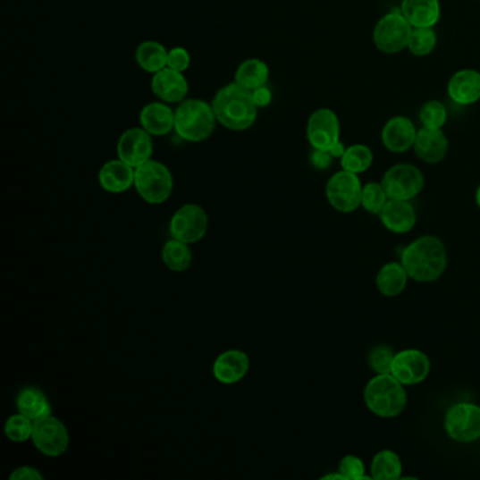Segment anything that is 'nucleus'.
Returning a JSON list of instances; mask_svg holds the SVG:
<instances>
[{
	"label": "nucleus",
	"mask_w": 480,
	"mask_h": 480,
	"mask_svg": "<svg viewBox=\"0 0 480 480\" xmlns=\"http://www.w3.org/2000/svg\"><path fill=\"white\" fill-rule=\"evenodd\" d=\"M400 262L410 279L431 283L444 275L448 266L447 247L435 235H423L401 251Z\"/></svg>",
	"instance_id": "nucleus-1"
},
{
	"label": "nucleus",
	"mask_w": 480,
	"mask_h": 480,
	"mask_svg": "<svg viewBox=\"0 0 480 480\" xmlns=\"http://www.w3.org/2000/svg\"><path fill=\"white\" fill-rule=\"evenodd\" d=\"M217 123L232 131H246L258 117V106L252 99L251 90L237 82L229 83L215 93L212 102Z\"/></svg>",
	"instance_id": "nucleus-2"
},
{
	"label": "nucleus",
	"mask_w": 480,
	"mask_h": 480,
	"mask_svg": "<svg viewBox=\"0 0 480 480\" xmlns=\"http://www.w3.org/2000/svg\"><path fill=\"white\" fill-rule=\"evenodd\" d=\"M364 401L376 417H399L408 406V392L393 375L376 374L365 386Z\"/></svg>",
	"instance_id": "nucleus-3"
},
{
	"label": "nucleus",
	"mask_w": 480,
	"mask_h": 480,
	"mask_svg": "<svg viewBox=\"0 0 480 480\" xmlns=\"http://www.w3.org/2000/svg\"><path fill=\"white\" fill-rule=\"evenodd\" d=\"M215 119L212 103L185 99L175 110V131L188 143H202L215 133Z\"/></svg>",
	"instance_id": "nucleus-4"
},
{
	"label": "nucleus",
	"mask_w": 480,
	"mask_h": 480,
	"mask_svg": "<svg viewBox=\"0 0 480 480\" xmlns=\"http://www.w3.org/2000/svg\"><path fill=\"white\" fill-rule=\"evenodd\" d=\"M134 188L144 202L148 205H163L173 192V176L168 166L149 159L136 168Z\"/></svg>",
	"instance_id": "nucleus-5"
},
{
	"label": "nucleus",
	"mask_w": 480,
	"mask_h": 480,
	"mask_svg": "<svg viewBox=\"0 0 480 480\" xmlns=\"http://www.w3.org/2000/svg\"><path fill=\"white\" fill-rule=\"evenodd\" d=\"M411 30L413 27L406 21V17L399 9V11L389 12L388 14L379 19L378 23L374 27L372 40L381 53L392 55V54L408 50Z\"/></svg>",
	"instance_id": "nucleus-6"
},
{
	"label": "nucleus",
	"mask_w": 480,
	"mask_h": 480,
	"mask_svg": "<svg viewBox=\"0 0 480 480\" xmlns=\"http://www.w3.org/2000/svg\"><path fill=\"white\" fill-rule=\"evenodd\" d=\"M448 437L459 444H470L480 440V406L470 401H459L448 408L444 417Z\"/></svg>",
	"instance_id": "nucleus-7"
},
{
	"label": "nucleus",
	"mask_w": 480,
	"mask_h": 480,
	"mask_svg": "<svg viewBox=\"0 0 480 480\" xmlns=\"http://www.w3.org/2000/svg\"><path fill=\"white\" fill-rule=\"evenodd\" d=\"M362 188L364 185L357 173L342 169L328 179L325 198L333 209L348 215L354 213L361 206Z\"/></svg>",
	"instance_id": "nucleus-8"
},
{
	"label": "nucleus",
	"mask_w": 480,
	"mask_h": 480,
	"mask_svg": "<svg viewBox=\"0 0 480 480\" xmlns=\"http://www.w3.org/2000/svg\"><path fill=\"white\" fill-rule=\"evenodd\" d=\"M382 186L389 199L411 200L420 195L425 188V173L411 164H396L384 173Z\"/></svg>",
	"instance_id": "nucleus-9"
},
{
	"label": "nucleus",
	"mask_w": 480,
	"mask_h": 480,
	"mask_svg": "<svg viewBox=\"0 0 480 480\" xmlns=\"http://www.w3.org/2000/svg\"><path fill=\"white\" fill-rule=\"evenodd\" d=\"M31 442L46 457L58 458L70 448V433L60 418L48 414L34 421Z\"/></svg>",
	"instance_id": "nucleus-10"
},
{
	"label": "nucleus",
	"mask_w": 480,
	"mask_h": 480,
	"mask_svg": "<svg viewBox=\"0 0 480 480\" xmlns=\"http://www.w3.org/2000/svg\"><path fill=\"white\" fill-rule=\"evenodd\" d=\"M209 229V217L202 206L188 203L179 207L169 222L171 239L186 244H196L205 237Z\"/></svg>",
	"instance_id": "nucleus-11"
},
{
	"label": "nucleus",
	"mask_w": 480,
	"mask_h": 480,
	"mask_svg": "<svg viewBox=\"0 0 480 480\" xmlns=\"http://www.w3.org/2000/svg\"><path fill=\"white\" fill-rule=\"evenodd\" d=\"M306 136L313 149L330 151L340 141L341 126L334 110L322 107L308 117Z\"/></svg>",
	"instance_id": "nucleus-12"
},
{
	"label": "nucleus",
	"mask_w": 480,
	"mask_h": 480,
	"mask_svg": "<svg viewBox=\"0 0 480 480\" xmlns=\"http://www.w3.org/2000/svg\"><path fill=\"white\" fill-rule=\"evenodd\" d=\"M430 371V358L421 349L408 348L394 354L391 374L404 386H416L425 382Z\"/></svg>",
	"instance_id": "nucleus-13"
},
{
	"label": "nucleus",
	"mask_w": 480,
	"mask_h": 480,
	"mask_svg": "<svg viewBox=\"0 0 480 480\" xmlns=\"http://www.w3.org/2000/svg\"><path fill=\"white\" fill-rule=\"evenodd\" d=\"M153 136L143 127L126 130L117 141V158L133 168L153 159Z\"/></svg>",
	"instance_id": "nucleus-14"
},
{
	"label": "nucleus",
	"mask_w": 480,
	"mask_h": 480,
	"mask_svg": "<svg viewBox=\"0 0 480 480\" xmlns=\"http://www.w3.org/2000/svg\"><path fill=\"white\" fill-rule=\"evenodd\" d=\"M251 366L247 352L241 349H227L215 358L213 364V376L219 383L225 386L239 383L246 378Z\"/></svg>",
	"instance_id": "nucleus-15"
},
{
	"label": "nucleus",
	"mask_w": 480,
	"mask_h": 480,
	"mask_svg": "<svg viewBox=\"0 0 480 480\" xmlns=\"http://www.w3.org/2000/svg\"><path fill=\"white\" fill-rule=\"evenodd\" d=\"M418 130L408 117L394 116L382 129V144L393 154H404L413 148Z\"/></svg>",
	"instance_id": "nucleus-16"
},
{
	"label": "nucleus",
	"mask_w": 480,
	"mask_h": 480,
	"mask_svg": "<svg viewBox=\"0 0 480 480\" xmlns=\"http://www.w3.org/2000/svg\"><path fill=\"white\" fill-rule=\"evenodd\" d=\"M414 153L423 163L435 165L444 161L450 149V141L442 129L421 127L414 141Z\"/></svg>",
	"instance_id": "nucleus-17"
},
{
	"label": "nucleus",
	"mask_w": 480,
	"mask_h": 480,
	"mask_svg": "<svg viewBox=\"0 0 480 480\" xmlns=\"http://www.w3.org/2000/svg\"><path fill=\"white\" fill-rule=\"evenodd\" d=\"M151 89L161 102L181 103L188 97L189 83L186 80L185 73L165 67L154 73L151 80Z\"/></svg>",
	"instance_id": "nucleus-18"
},
{
	"label": "nucleus",
	"mask_w": 480,
	"mask_h": 480,
	"mask_svg": "<svg viewBox=\"0 0 480 480\" xmlns=\"http://www.w3.org/2000/svg\"><path fill=\"white\" fill-rule=\"evenodd\" d=\"M136 168L130 166L122 159H112L103 164L97 173V182L103 190L113 195L127 192L134 188Z\"/></svg>",
	"instance_id": "nucleus-19"
},
{
	"label": "nucleus",
	"mask_w": 480,
	"mask_h": 480,
	"mask_svg": "<svg viewBox=\"0 0 480 480\" xmlns=\"http://www.w3.org/2000/svg\"><path fill=\"white\" fill-rule=\"evenodd\" d=\"M384 229L393 234H408L416 227L417 213L410 200L389 199L379 213Z\"/></svg>",
	"instance_id": "nucleus-20"
},
{
	"label": "nucleus",
	"mask_w": 480,
	"mask_h": 480,
	"mask_svg": "<svg viewBox=\"0 0 480 480\" xmlns=\"http://www.w3.org/2000/svg\"><path fill=\"white\" fill-rule=\"evenodd\" d=\"M448 97L459 106H469L480 100V72L476 70H460L448 80Z\"/></svg>",
	"instance_id": "nucleus-21"
},
{
	"label": "nucleus",
	"mask_w": 480,
	"mask_h": 480,
	"mask_svg": "<svg viewBox=\"0 0 480 480\" xmlns=\"http://www.w3.org/2000/svg\"><path fill=\"white\" fill-rule=\"evenodd\" d=\"M139 126L153 137H164L175 130V110L165 102L148 103L139 112Z\"/></svg>",
	"instance_id": "nucleus-22"
},
{
	"label": "nucleus",
	"mask_w": 480,
	"mask_h": 480,
	"mask_svg": "<svg viewBox=\"0 0 480 480\" xmlns=\"http://www.w3.org/2000/svg\"><path fill=\"white\" fill-rule=\"evenodd\" d=\"M400 11L411 27H434L440 21V0H401Z\"/></svg>",
	"instance_id": "nucleus-23"
},
{
	"label": "nucleus",
	"mask_w": 480,
	"mask_h": 480,
	"mask_svg": "<svg viewBox=\"0 0 480 480\" xmlns=\"http://www.w3.org/2000/svg\"><path fill=\"white\" fill-rule=\"evenodd\" d=\"M408 271L404 269L401 262H388L379 269L376 275V288L382 295L386 298H394L403 293L404 289L408 286Z\"/></svg>",
	"instance_id": "nucleus-24"
},
{
	"label": "nucleus",
	"mask_w": 480,
	"mask_h": 480,
	"mask_svg": "<svg viewBox=\"0 0 480 480\" xmlns=\"http://www.w3.org/2000/svg\"><path fill=\"white\" fill-rule=\"evenodd\" d=\"M16 408L19 413L36 421L51 414V404L46 393L36 386H27L17 394Z\"/></svg>",
	"instance_id": "nucleus-25"
},
{
	"label": "nucleus",
	"mask_w": 480,
	"mask_h": 480,
	"mask_svg": "<svg viewBox=\"0 0 480 480\" xmlns=\"http://www.w3.org/2000/svg\"><path fill=\"white\" fill-rule=\"evenodd\" d=\"M269 80V68L264 61L258 58H249L240 63L235 71L234 82L248 90H256L265 87Z\"/></svg>",
	"instance_id": "nucleus-26"
},
{
	"label": "nucleus",
	"mask_w": 480,
	"mask_h": 480,
	"mask_svg": "<svg viewBox=\"0 0 480 480\" xmlns=\"http://www.w3.org/2000/svg\"><path fill=\"white\" fill-rule=\"evenodd\" d=\"M168 53L165 46L158 41H143L137 46L136 63L144 72L156 73L164 70L168 63Z\"/></svg>",
	"instance_id": "nucleus-27"
},
{
	"label": "nucleus",
	"mask_w": 480,
	"mask_h": 480,
	"mask_svg": "<svg viewBox=\"0 0 480 480\" xmlns=\"http://www.w3.org/2000/svg\"><path fill=\"white\" fill-rule=\"evenodd\" d=\"M401 474H403V462L394 451L382 450L372 458V479L398 480L403 476Z\"/></svg>",
	"instance_id": "nucleus-28"
},
{
	"label": "nucleus",
	"mask_w": 480,
	"mask_h": 480,
	"mask_svg": "<svg viewBox=\"0 0 480 480\" xmlns=\"http://www.w3.org/2000/svg\"><path fill=\"white\" fill-rule=\"evenodd\" d=\"M163 261L169 271L176 274L188 271L193 261L189 244L175 239L168 240L163 247Z\"/></svg>",
	"instance_id": "nucleus-29"
},
{
	"label": "nucleus",
	"mask_w": 480,
	"mask_h": 480,
	"mask_svg": "<svg viewBox=\"0 0 480 480\" xmlns=\"http://www.w3.org/2000/svg\"><path fill=\"white\" fill-rule=\"evenodd\" d=\"M374 164V153L368 146L365 144H354L347 147L344 156H341L342 169L348 173H366Z\"/></svg>",
	"instance_id": "nucleus-30"
},
{
	"label": "nucleus",
	"mask_w": 480,
	"mask_h": 480,
	"mask_svg": "<svg viewBox=\"0 0 480 480\" xmlns=\"http://www.w3.org/2000/svg\"><path fill=\"white\" fill-rule=\"evenodd\" d=\"M438 38L434 27H413L408 50L414 56L430 55L437 46Z\"/></svg>",
	"instance_id": "nucleus-31"
},
{
	"label": "nucleus",
	"mask_w": 480,
	"mask_h": 480,
	"mask_svg": "<svg viewBox=\"0 0 480 480\" xmlns=\"http://www.w3.org/2000/svg\"><path fill=\"white\" fill-rule=\"evenodd\" d=\"M33 427L34 421L17 411L16 414H12L11 417L7 418L6 423H4V435L12 442L21 444V442L31 440Z\"/></svg>",
	"instance_id": "nucleus-32"
},
{
	"label": "nucleus",
	"mask_w": 480,
	"mask_h": 480,
	"mask_svg": "<svg viewBox=\"0 0 480 480\" xmlns=\"http://www.w3.org/2000/svg\"><path fill=\"white\" fill-rule=\"evenodd\" d=\"M389 196L381 182H368L362 188L361 206L371 215H379Z\"/></svg>",
	"instance_id": "nucleus-33"
},
{
	"label": "nucleus",
	"mask_w": 480,
	"mask_h": 480,
	"mask_svg": "<svg viewBox=\"0 0 480 480\" xmlns=\"http://www.w3.org/2000/svg\"><path fill=\"white\" fill-rule=\"evenodd\" d=\"M421 124L428 129H442L447 123L448 110L441 100H428L418 113Z\"/></svg>",
	"instance_id": "nucleus-34"
},
{
	"label": "nucleus",
	"mask_w": 480,
	"mask_h": 480,
	"mask_svg": "<svg viewBox=\"0 0 480 480\" xmlns=\"http://www.w3.org/2000/svg\"><path fill=\"white\" fill-rule=\"evenodd\" d=\"M396 352L388 345L381 344L372 348L368 355V364L375 374H391L392 362Z\"/></svg>",
	"instance_id": "nucleus-35"
},
{
	"label": "nucleus",
	"mask_w": 480,
	"mask_h": 480,
	"mask_svg": "<svg viewBox=\"0 0 480 480\" xmlns=\"http://www.w3.org/2000/svg\"><path fill=\"white\" fill-rule=\"evenodd\" d=\"M338 472L344 476L345 480H365L372 479L371 476H366V469H365L364 460L357 455H345L340 465H338Z\"/></svg>",
	"instance_id": "nucleus-36"
},
{
	"label": "nucleus",
	"mask_w": 480,
	"mask_h": 480,
	"mask_svg": "<svg viewBox=\"0 0 480 480\" xmlns=\"http://www.w3.org/2000/svg\"><path fill=\"white\" fill-rule=\"evenodd\" d=\"M190 63H192L190 54L182 46H173L169 50L166 67L185 73L186 71L189 70Z\"/></svg>",
	"instance_id": "nucleus-37"
},
{
	"label": "nucleus",
	"mask_w": 480,
	"mask_h": 480,
	"mask_svg": "<svg viewBox=\"0 0 480 480\" xmlns=\"http://www.w3.org/2000/svg\"><path fill=\"white\" fill-rule=\"evenodd\" d=\"M11 480H44L43 474L40 470L36 469L34 467H29V465H23V467H16L12 472Z\"/></svg>",
	"instance_id": "nucleus-38"
},
{
	"label": "nucleus",
	"mask_w": 480,
	"mask_h": 480,
	"mask_svg": "<svg viewBox=\"0 0 480 480\" xmlns=\"http://www.w3.org/2000/svg\"><path fill=\"white\" fill-rule=\"evenodd\" d=\"M310 161H312V165L315 166L316 169L324 171V169H328L332 166L333 161H334V156H332L330 151H324V149H313Z\"/></svg>",
	"instance_id": "nucleus-39"
},
{
	"label": "nucleus",
	"mask_w": 480,
	"mask_h": 480,
	"mask_svg": "<svg viewBox=\"0 0 480 480\" xmlns=\"http://www.w3.org/2000/svg\"><path fill=\"white\" fill-rule=\"evenodd\" d=\"M252 99L256 102L258 109H265L271 105L272 102V92L268 87H261L258 89L252 90Z\"/></svg>",
	"instance_id": "nucleus-40"
},
{
	"label": "nucleus",
	"mask_w": 480,
	"mask_h": 480,
	"mask_svg": "<svg viewBox=\"0 0 480 480\" xmlns=\"http://www.w3.org/2000/svg\"><path fill=\"white\" fill-rule=\"evenodd\" d=\"M345 149H347V147H345L344 144H342L341 139H340V141L330 149V153H332V156H334V158L341 159V156H344Z\"/></svg>",
	"instance_id": "nucleus-41"
},
{
	"label": "nucleus",
	"mask_w": 480,
	"mask_h": 480,
	"mask_svg": "<svg viewBox=\"0 0 480 480\" xmlns=\"http://www.w3.org/2000/svg\"><path fill=\"white\" fill-rule=\"evenodd\" d=\"M323 480H330V479H338V480H345L344 476H342L340 472H337V474H328L325 475V476L322 477Z\"/></svg>",
	"instance_id": "nucleus-42"
},
{
	"label": "nucleus",
	"mask_w": 480,
	"mask_h": 480,
	"mask_svg": "<svg viewBox=\"0 0 480 480\" xmlns=\"http://www.w3.org/2000/svg\"><path fill=\"white\" fill-rule=\"evenodd\" d=\"M475 202H476L477 207L480 209V185L477 186L476 195H475Z\"/></svg>",
	"instance_id": "nucleus-43"
}]
</instances>
